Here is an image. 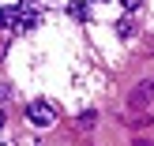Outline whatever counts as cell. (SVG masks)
I'll return each mask as SVG.
<instances>
[{
  "mask_svg": "<svg viewBox=\"0 0 154 146\" xmlns=\"http://www.w3.org/2000/svg\"><path fill=\"white\" fill-rule=\"evenodd\" d=\"M0 127H4V109H0Z\"/></svg>",
  "mask_w": 154,
  "mask_h": 146,
  "instance_id": "7",
  "label": "cell"
},
{
  "mask_svg": "<svg viewBox=\"0 0 154 146\" xmlns=\"http://www.w3.org/2000/svg\"><path fill=\"white\" fill-rule=\"evenodd\" d=\"M120 4H124V11H132V15H135V11H139V4H143V0H120Z\"/></svg>",
  "mask_w": 154,
  "mask_h": 146,
  "instance_id": "6",
  "label": "cell"
},
{
  "mask_svg": "<svg viewBox=\"0 0 154 146\" xmlns=\"http://www.w3.org/2000/svg\"><path fill=\"white\" fill-rule=\"evenodd\" d=\"M102 4H109V0H102Z\"/></svg>",
  "mask_w": 154,
  "mask_h": 146,
  "instance_id": "8",
  "label": "cell"
},
{
  "mask_svg": "<svg viewBox=\"0 0 154 146\" xmlns=\"http://www.w3.org/2000/svg\"><path fill=\"white\" fill-rule=\"evenodd\" d=\"M68 15H72V19H79V22H87V19H90V7L83 4V0H72V4H68Z\"/></svg>",
  "mask_w": 154,
  "mask_h": 146,
  "instance_id": "4",
  "label": "cell"
},
{
  "mask_svg": "<svg viewBox=\"0 0 154 146\" xmlns=\"http://www.w3.org/2000/svg\"><path fill=\"white\" fill-rule=\"evenodd\" d=\"M23 22V4H8V7H0V26L4 30H15Z\"/></svg>",
  "mask_w": 154,
  "mask_h": 146,
  "instance_id": "2",
  "label": "cell"
},
{
  "mask_svg": "<svg viewBox=\"0 0 154 146\" xmlns=\"http://www.w3.org/2000/svg\"><path fill=\"white\" fill-rule=\"evenodd\" d=\"M26 116H30V124H38V127H49L53 120H57V109H53L49 101H30V105H26Z\"/></svg>",
  "mask_w": 154,
  "mask_h": 146,
  "instance_id": "1",
  "label": "cell"
},
{
  "mask_svg": "<svg viewBox=\"0 0 154 146\" xmlns=\"http://www.w3.org/2000/svg\"><path fill=\"white\" fill-rule=\"evenodd\" d=\"M117 34H120V37H135V15H132V11H124V15L117 19Z\"/></svg>",
  "mask_w": 154,
  "mask_h": 146,
  "instance_id": "3",
  "label": "cell"
},
{
  "mask_svg": "<svg viewBox=\"0 0 154 146\" xmlns=\"http://www.w3.org/2000/svg\"><path fill=\"white\" fill-rule=\"evenodd\" d=\"M150 90H154V82H143V86H139V90H135V94H132V105H135V109H143V105H147Z\"/></svg>",
  "mask_w": 154,
  "mask_h": 146,
  "instance_id": "5",
  "label": "cell"
}]
</instances>
